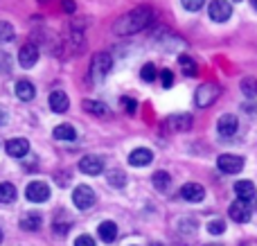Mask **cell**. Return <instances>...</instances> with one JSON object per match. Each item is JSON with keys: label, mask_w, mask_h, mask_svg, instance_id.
Wrapping results in <instances>:
<instances>
[{"label": "cell", "mask_w": 257, "mask_h": 246, "mask_svg": "<svg viewBox=\"0 0 257 246\" xmlns=\"http://www.w3.org/2000/svg\"><path fill=\"white\" fill-rule=\"evenodd\" d=\"M25 194L32 203H43L50 199V185L45 183V181H32V183L27 185Z\"/></svg>", "instance_id": "obj_7"}, {"label": "cell", "mask_w": 257, "mask_h": 246, "mask_svg": "<svg viewBox=\"0 0 257 246\" xmlns=\"http://www.w3.org/2000/svg\"><path fill=\"white\" fill-rule=\"evenodd\" d=\"M192 127V115L187 113H178V115H172L165 120V129L169 131H187Z\"/></svg>", "instance_id": "obj_12"}, {"label": "cell", "mask_w": 257, "mask_h": 246, "mask_svg": "<svg viewBox=\"0 0 257 246\" xmlns=\"http://www.w3.org/2000/svg\"><path fill=\"white\" fill-rule=\"evenodd\" d=\"M181 197L185 199V201L199 203L205 199V190H203V185H199V183H185L181 188Z\"/></svg>", "instance_id": "obj_11"}, {"label": "cell", "mask_w": 257, "mask_h": 246, "mask_svg": "<svg viewBox=\"0 0 257 246\" xmlns=\"http://www.w3.org/2000/svg\"><path fill=\"white\" fill-rule=\"evenodd\" d=\"M5 149H7V154L12 158H23L30 154V143L25 138H12V140H7Z\"/></svg>", "instance_id": "obj_9"}, {"label": "cell", "mask_w": 257, "mask_h": 246, "mask_svg": "<svg viewBox=\"0 0 257 246\" xmlns=\"http://www.w3.org/2000/svg\"><path fill=\"white\" fill-rule=\"evenodd\" d=\"M219 97V86L217 84H203L196 88V106H210V104H214Z\"/></svg>", "instance_id": "obj_6"}, {"label": "cell", "mask_w": 257, "mask_h": 246, "mask_svg": "<svg viewBox=\"0 0 257 246\" xmlns=\"http://www.w3.org/2000/svg\"><path fill=\"white\" fill-rule=\"evenodd\" d=\"M14 36H16V30L12 23L0 21V43H9V41H14Z\"/></svg>", "instance_id": "obj_26"}, {"label": "cell", "mask_w": 257, "mask_h": 246, "mask_svg": "<svg viewBox=\"0 0 257 246\" xmlns=\"http://www.w3.org/2000/svg\"><path fill=\"white\" fill-rule=\"evenodd\" d=\"M208 14L214 23H226L232 16V5L228 0H212L208 5Z\"/></svg>", "instance_id": "obj_4"}, {"label": "cell", "mask_w": 257, "mask_h": 246, "mask_svg": "<svg viewBox=\"0 0 257 246\" xmlns=\"http://www.w3.org/2000/svg\"><path fill=\"white\" fill-rule=\"evenodd\" d=\"M181 3L187 12H199V9L205 5V0H181Z\"/></svg>", "instance_id": "obj_31"}, {"label": "cell", "mask_w": 257, "mask_h": 246, "mask_svg": "<svg viewBox=\"0 0 257 246\" xmlns=\"http://www.w3.org/2000/svg\"><path fill=\"white\" fill-rule=\"evenodd\" d=\"M160 81H163L165 88H172L174 86V72L172 70H163L160 72Z\"/></svg>", "instance_id": "obj_32"}, {"label": "cell", "mask_w": 257, "mask_h": 246, "mask_svg": "<svg viewBox=\"0 0 257 246\" xmlns=\"http://www.w3.org/2000/svg\"><path fill=\"white\" fill-rule=\"evenodd\" d=\"M250 5H253V7L257 9V0H250Z\"/></svg>", "instance_id": "obj_39"}, {"label": "cell", "mask_w": 257, "mask_h": 246, "mask_svg": "<svg viewBox=\"0 0 257 246\" xmlns=\"http://www.w3.org/2000/svg\"><path fill=\"white\" fill-rule=\"evenodd\" d=\"M84 111L93 113V115H106L108 113V106L102 102H95V99H86L84 102Z\"/></svg>", "instance_id": "obj_24"}, {"label": "cell", "mask_w": 257, "mask_h": 246, "mask_svg": "<svg viewBox=\"0 0 257 246\" xmlns=\"http://www.w3.org/2000/svg\"><path fill=\"white\" fill-rule=\"evenodd\" d=\"M61 9L66 14H72L75 12V0H61Z\"/></svg>", "instance_id": "obj_36"}, {"label": "cell", "mask_w": 257, "mask_h": 246, "mask_svg": "<svg viewBox=\"0 0 257 246\" xmlns=\"http://www.w3.org/2000/svg\"><path fill=\"white\" fill-rule=\"evenodd\" d=\"M113 68V57L108 52H97L90 61V77L93 81H99L108 75V70Z\"/></svg>", "instance_id": "obj_2"}, {"label": "cell", "mask_w": 257, "mask_h": 246, "mask_svg": "<svg viewBox=\"0 0 257 246\" xmlns=\"http://www.w3.org/2000/svg\"><path fill=\"white\" fill-rule=\"evenodd\" d=\"M151 18H154V12H151L149 5H140V7H136L133 12H128L122 18H117L115 25H113V32H115L117 36L138 34V32H142L147 25H149Z\"/></svg>", "instance_id": "obj_1"}, {"label": "cell", "mask_w": 257, "mask_h": 246, "mask_svg": "<svg viewBox=\"0 0 257 246\" xmlns=\"http://www.w3.org/2000/svg\"><path fill=\"white\" fill-rule=\"evenodd\" d=\"M9 68H12V59H9V54L0 52V72H9Z\"/></svg>", "instance_id": "obj_33"}, {"label": "cell", "mask_w": 257, "mask_h": 246, "mask_svg": "<svg viewBox=\"0 0 257 246\" xmlns=\"http://www.w3.org/2000/svg\"><path fill=\"white\" fill-rule=\"evenodd\" d=\"M75 246H95V239L90 237V235H79V237L75 239Z\"/></svg>", "instance_id": "obj_34"}, {"label": "cell", "mask_w": 257, "mask_h": 246, "mask_svg": "<svg viewBox=\"0 0 257 246\" xmlns=\"http://www.w3.org/2000/svg\"><path fill=\"white\" fill-rule=\"evenodd\" d=\"M79 170L84 172V174H90V176L102 174V172H104V158L88 154V156H84V158L79 161Z\"/></svg>", "instance_id": "obj_8"}, {"label": "cell", "mask_w": 257, "mask_h": 246, "mask_svg": "<svg viewBox=\"0 0 257 246\" xmlns=\"http://www.w3.org/2000/svg\"><path fill=\"white\" fill-rule=\"evenodd\" d=\"M239 88H241V93H244L248 99L257 97V79H255V77H244V79H241V84H239Z\"/></svg>", "instance_id": "obj_23"}, {"label": "cell", "mask_w": 257, "mask_h": 246, "mask_svg": "<svg viewBox=\"0 0 257 246\" xmlns=\"http://www.w3.org/2000/svg\"><path fill=\"white\" fill-rule=\"evenodd\" d=\"M237 127H239V122H237V115H230V113L221 115V117H219V122H217L219 134L226 136V138H230V136L237 134Z\"/></svg>", "instance_id": "obj_14"}, {"label": "cell", "mask_w": 257, "mask_h": 246, "mask_svg": "<svg viewBox=\"0 0 257 246\" xmlns=\"http://www.w3.org/2000/svg\"><path fill=\"white\" fill-rule=\"evenodd\" d=\"M235 194L241 201H250L255 197V185L253 181H237L235 183Z\"/></svg>", "instance_id": "obj_18"}, {"label": "cell", "mask_w": 257, "mask_h": 246, "mask_svg": "<svg viewBox=\"0 0 257 246\" xmlns=\"http://www.w3.org/2000/svg\"><path fill=\"white\" fill-rule=\"evenodd\" d=\"M223 230H226V221L223 219H212L208 224V233L210 235H221Z\"/></svg>", "instance_id": "obj_30"}, {"label": "cell", "mask_w": 257, "mask_h": 246, "mask_svg": "<svg viewBox=\"0 0 257 246\" xmlns=\"http://www.w3.org/2000/svg\"><path fill=\"white\" fill-rule=\"evenodd\" d=\"M178 63H181L183 72H185L187 77H194L196 75V63H194V59H192V57H187V54H181V57H178Z\"/></svg>", "instance_id": "obj_27"}, {"label": "cell", "mask_w": 257, "mask_h": 246, "mask_svg": "<svg viewBox=\"0 0 257 246\" xmlns=\"http://www.w3.org/2000/svg\"><path fill=\"white\" fill-rule=\"evenodd\" d=\"M106 179H108V183H111L113 188H124V183H126V174L124 172H120V170L108 172Z\"/></svg>", "instance_id": "obj_28"}, {"label": "cell", "mask_w": 257, "mask_h": 246, "mask_svg": "<svg viewBox=\"0 0 257 246\" xmlns=\"http://www.w3.org/2000/svg\"><path fill=\"white\" fill-rule=\"evenodd\" d=\"M18 197L16 185L12 183H0V203H14Z\"/></svg>", "instance_id": "obj_22"}, {"label": "cell", "mask_w": 257, "mask_h": 246, "mask_svg": "<svg viewBox=\"0 0 257 246\" xmlns=\"http://www.w3.org/2000/svg\"><path fill=\"white\" fill-rule=\"evenodd\" d=\"M5 122H7V111H5V108L0 106V127H3Z\"/></svg>", "instance_id": "obj_38"}, {"label": "cell", "mask_w": 257, "mask_h": 246, "mask_svg": "<svg viewBox=\"0 0 257 246\" xmlns=\"http://www.w3.org/2000/svg\"><path fill=\"white\" fill-rule=\"evenodd\" d=\"M217 167L223 174H237V172L244 170V158L235 156V154H223L217 158Z\"/></svg>", "instance_id": "obj_5"}, {"label": "cell", "mask_w": 257, "mask_h": 246, "mask_svg": "<svg viewBox=\"0 0 257 246\" xmlns=\"http://www.w3.org/2000/svg\"><path fill=\"white\" fill-rule=\"evenodd\" d=\"M54 138L57 140H75L77 129L72 125H59V127H54Z\"/></svg>", "instance_id": "obj_21"}, {"label": "cell", "mask_w": 257, "mask_h": 246, "mask_svg": "<svg viewBox=\"0 0 257 246\" xmlns=\"http://www.w3.org/2000/svg\"><path fill=\"white\" fill-rule=\"evenodd\" d=\"M41 219H43V217H41L39 212H27L21 219V228L27 230V233H34V230L41 228Z\"/></svg>", "instance_id": "obj_20"}, {"label": "cell", "mask_w": 257, "mask_h": 246, "mask_svg": "<svg viewBox=\"0 0 257 246\" xmlns=\"http://www.w3.org/2000/svg\"><path fill=\"white\" fill-rule=\"evenodd\" d=\"M244 111L248 113V115H257V106H255V104H244Z\"/></svg>", "instance_id": "obj_37"}, {"label": "cell", "mask_w": 257, "mask_h": 246, "mask_svg": "<svg viewBox=\"0 0 257 246\" xmlns=\"http://www.w3.org/2000/svg\"><path fill=\"white\" fill-rule=\"evenodd\" d=\"M48 104H50V108H52L54 113H66L68 106H70V99H68V95L63 93V90H52V93H50Z\"/></svg>", "instance_id": "obj_16"}, {"label": "cell", "mask_w": 257, "mask_h": 246, "mask_svg": "<svg viewBox=\"0 0 257 246\" xmlns=\"http://www.w3.org/2000/svg\"><path fill=\"white\" fill-rule=\"evenodd\" d=\"M0 242H3V230H0Z\"/></svg>", "instance_id": "obj_40"}, {"label": "cell", "mask_w": 257, "mask_h": 246, "mask_svg": "<svg viewBox=\"0 0 257 246\" xmlns=\"http://www.w3.org/2000/svg\"><path fill=\"white\" fill-rule=\"evenodd\" d=\"M169 183H172V179H169L167 172H156L154 174V188L158 190V192H167Z\"/></svg>", "instance_id": "obj_25"}, {"label": "cell", "mask_w": 257, "mask_h": 246, "mask_svg": "<svg viewBox=\"0 0 257 246\" xmlns=\"http://www.w3.org/2000/svg\"><path fill=\"white\" fill-rule=\"evenodd\" d=\"M230 217L235 221H239V224H246V221H250V203L237 199V201L230 206Z\"/></svg>", "instance_id": "obj_13"}, {"label": "cell", "mask_w": 257, "mask_h": 246, "mask_svg": "<svg viewBox=\"0 0 257 246\" xmlns=\"http://www.w3.org/2000/svg\"><path fill=\"white\" fill-rule=\"evenodd\" d=\"M97 233H99V239H102V242L113 244L117 239V226L113 224V221H102L99 228H97Z\"/></svg>", "instance_id": "obj_17"}, {"label": "cell", "mask_w": 257, "mask_h": 246, "mask_svg": "<svg viewBox=\"0 0 257 246\" xmlns=\"http://www.w3.org/2000/svg\"><path fill=\"white\" fill-rule=\"evenodd\" d=\"M97 197H95L93 188L90 185H77L75 192H72V203H75L79 210H88V208L95 206Z\"/></svg>", "instance_id": "obj_3"}, {"label": "cell", "mask_w": 257, "mask_h": 246, "mask_svg": "<svg viewBox=\"0 0 257 246\" xmlns=\"http://www.w3.org/2000/svg\"><path fill=\"white\" fill-rule=\"evenodd\" d=\"M36 61H39V48H36L34 43L23 45L21 52H18V63H21L23 68H32Z\"/></svg>", "instance_id": "obj_10"}, {"label": "cell", "mask_w": 257, "mask_h": 246, "mask_svg": "<svg viewBox=\"0 0 257 246\" xmlns=\"http://www.w3.org/2000/svg\"><path fill=\"white\" fill-rule=\"evenodd\" d=\"M122 106H124L126 111H128V115H133V113H136V102H133L131 97H124V99H122Z\"/></svg>", "instance_id": "obj_35"}, {"label": "cell", "mask_w": 257, "mask_h": 246, "mask_svg": "<svg viewBox=\"0 0 257 246\" xmlns=\"http://www.w3.org/2000/svg\"><path fill=\"white\" fill-rule=\"evenodd\" d=\"M156 75H158V72H156V66H154V63H145V66H142V70H140L142 81H147V84H151V81L156 79Z\"/></svg>", "instance_id": "obj_29"}, {"label": "cell", "mask_w": 257, "mask_h": 246, "mask_svg": "<svg viewBox=\"0 0 257 246\" xmlns=\"http://www.w3.org/2000/svg\"><path fill=\"white\" fill-rule=\"evenodd\" d=\"M151 161H154V154L147 147H138L128 154V163H131L133 167H145V165H149Z\"/></svg>", "instance_id": "obj_15"}, {"label": "cell", "mask_w": 257, "mask_h": 246, "mask_svg": "<svg viewBox=\"0 0 257 246\" xmlns=\"http://www.w3.org/2000/svg\"><path fill=\"white\" fill-rule=\"evenodd\" d=\"M16 97L18 99H23V102H30V99H34L36 97V90H34V86L30 84L27 79H21V81H16Z\"/></svg>", "instance_id": "obj_19"}]
</instances>
